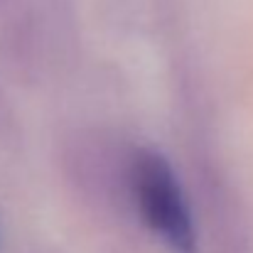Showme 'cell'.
<instances>
[{"instance_id":"1","label":"cell","mask_w":253,"mask_h":253,"mask_svg":"<svg viewBox=\"0 0 253 253\" xmlns=\"http://www.w3.org/2000/svg\"><path fill=\"white\" fill-rule=\"evenodd\" d=\"M135 202L143 221L172 253H197V231L182 187L169 163L155 150H140L133 165Z\"/></svg>"}]
</instances>
